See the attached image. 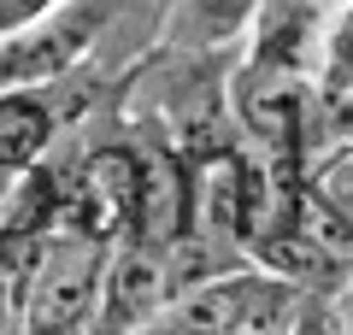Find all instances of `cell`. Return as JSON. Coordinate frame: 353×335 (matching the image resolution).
<instances>
[{
  "label": "cell",
  "mask_w": 353,
  "mask_h": 335,
  "mask_svg": "<svg viewBox=\"0 0 353 335\" xmlns=\"http://www.w3.org/2000/svg\"><path fill=\"white\" fill-rule=\"evenodd\" d=\"M301 171H306V176H301V194L312 200L318 212L353 223V141H336V148L312 153Z\"/></svg>",
  "instance_id": "52a82bcc"
},
{
  "label": "cell",
  "mask_w": 353,
  "mask_h": 335,
  "mask_svg": "<svg viewBox=\"0 0 353 335\" xmlns=\"http://www.w3.org/2000/svg\"><path fill=\"white\" fill-rule=\"evenodd\" d=\"M59 6L65 0H0V41H12V36H24V30L48 24Z\"/></svg>",
  "instance_id": "9c48e42d"
},
{
  "label": "cell",
  "mask_w": 353,
  "mask_h": 335,
  "mask_svg": "<svg viewBox=\"0 0 353 335\" xmlns=\"http://www.w3.org/2000/svg\"><path fill=\"white\" fill-rule=\"evenodd\" d=\"M171 306V283H165V253L148 241H118L106 253L101 276V306H94V335H130L141 323H153Z\"/></svg>",
  "instance_id": "7a4b0ae2"
},
{
  "label": "cell",
  "mask_w": 353,
  "mask_h": 335,
  "mask_svg": "<svg viewBox=\"0 0 353 335\" xmlns=\"http://www.w3.org/2000/svg\"><path fill=\"white\" fill-rule=\"evenodd\" d=\"M106 253L112 247H101V241L53 236L48 253H41V265L12 294L18 335H77V329H88L94 323V306H101Z\"/></svg>",
  "instance_id": "6da1fadb"
},
{
  "label": "cell",
  "mask_w": 353,
  "mask_h": 335,
  "mask_svg": "<svg viewBox=\"0 0 353 335\" xmlns=\"http://www.w3.org/2000/svg\"><path fill=\"white\" fill-rule=\"evenodd\" d=\"M53 136H59V106L48 88H0V194L12 176L41 165Z\"/></svg>",
  "instance_id": "5b68a950"
},
{
  "label": "cell",
  "mask_w": 353,
  "mask_h": 335,
  "mask_svg": "<svg viewBox=\"0 0 353 335\" xmlns=\"http://www.w3.org/2000/svg\"><path fill=\"white\" fill-rule=\"evenodd\" d=\"M324 18H330V6H318V0H259L253 6V24H248V59L241 65L306 77L312 83Z\"/></svg>",
  "instance_id": "277c9868"
},
{
  "label": "cell",
  "mask_w": 353,
  "mask_h": 335,
  "mask_svg": "<svg viewBox=\"0 0 353 335\" xmlns=\"http://www.w3.org/2000/svg\"><path fill=\"white\" fill-rule=\"evenodd\" d=\"M253 6L259 0H176L165 18V41L189 53H218L230 41H248Z\"/></svg>",
  "instance_id": "8992f818"
},
{
  "label": "cell",
  "mask_w": 353,
  "mask_h": 335,
  "mask_svg": "<svg viewBox=\"0 0 353 335\" xmlns=\"http://www.w3.org/2000/svg\"><path fill=\"white\" fill-rule=\"evenodd\" d=\"M88 48H94V18L59 6L48 24L0 41V88H53L83 65Z\"/></svg>",
  "instance_id": "3957f363"
},
{
  "label": "cell",
  "mask_w": 353,
  "mask_h": 335,
  "mask_svg": "<svg viewBox=\"0 0 353 335\" xmlns=\"http://www.w3.org/2000/svg\"><path fill=\"white\" fill-rule=\"evenodd\" d=\"M312 88H318V94H353V0L330 6V18H324Z\"/></svg>",
  "instance_id": "ba28073f"
},
{
  "label": "cell",
  "mask_w": 353,
  "mask_h": 335,
  "mask_svg": "<svg viewBox=\"0 0 353 335\" xmlns=\"http://www.w3.org/2000/svg\"><path fill=\"white\" fill-rule=\"evenodd\" d=\"M318 6H341V0H318Z\"/></svg>",
  "instance_id": "30bf717a"
}]
</instances>
